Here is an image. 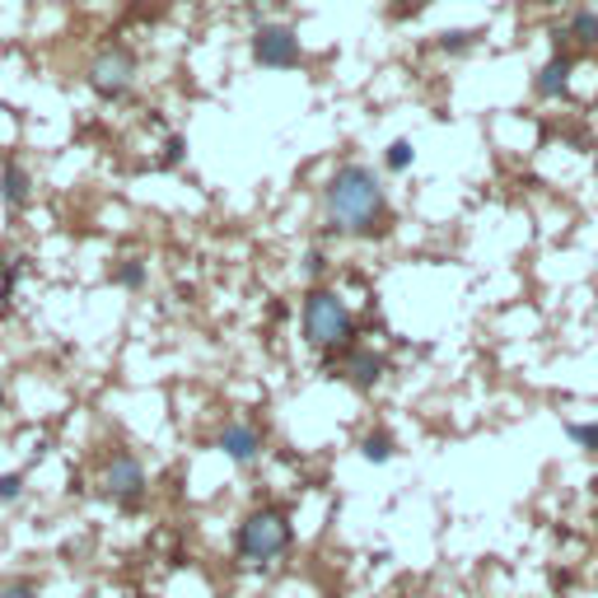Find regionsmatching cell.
I'll list each match as a JSON object with an SVG mask.
<instances>
[{
	"instance_id": "1",
	"label": "cell",
	"mask_w": 598,
	"mask_h": 598,
	"mask_svg": "<svg viewBox=\"0 0 598 598\" xmlns=\"http://www.w3.org/2000/svg\"><path fill=\"white\" fill-rule=\"evenodd\" d=\"M323 211L332 234L374 238L388 229V192L370 164H342L323 188Z\"/></svg>"
},
{
	"instance_id": "2",
	"label": "cell",
	"mask_w": 598,
	"mask_h": 598,
	"mask_svg": "<svg viewBox=\"0 0 598 598\" xmlns=\"http://www.w3.org/2000/svg\"><path fill=\"white\" fill-rule=\"evenodd\" d=\"M299 323H305V342L323 351L328 365H332L342 351L355 346V313H351L346 299L337 295V290H328V286H313V290L305 295Z\"/></svg>"
},
{
	"instance_id": "3",
	"label": "cell",
	"mask_w": 598,
	"mask_h": 598,
	"mask_svg": "<svg viewBox=\"0 0 598 598\" xmlns=\"http://www.w3.org/2000/svg\"><path fill=\"white\" fill-rule=\"evenodd\" d=\"M295 543V528H290V514L276 510V505H257L244 514V524L234 533V556L238 566L248 570H263L271 562H281Z\"/></svg>"
},
{
	"instance_id": "4",
	"label": "cell",
	"mask_w": 598,
	"mask_h": 598,
	"mask_svg": "<svg viewBox=\"0 0 598 598\" xmlns=\"http://www.w3.org/2000/svg\"><path fill=\"white\" fill-rule=\"evenodd\" d=\"M89 89L98 94V98H127V89L136 85V56H131V47H122V43H108L104 52L89 62Z\"/></svg>"
},
{
	"instance_id": "5",
	"label": "cell",
	"mask_w": 598,
	"mask_h": 598,
	"mask_svg": "<svg viewBox=\"0 0 598 598\" xmlns=\"http://www.w3.org/2000/svg\"><path fill=\"white\" fill-rule=\"evenodd\" d=\"M146 487H150V477H146V463L136 453H113L108 463H104V495L113 505H141V495H146Z\"/></svg>"
},
{
	"instance_id": "6",
	"label": "cell",
	"mask_w": 598,
	"mask_h": 598,
	"mask_svg": "<svg viewBox=\"0 0 598 598\" xmlns=\"http://www.w3.org/2000/svg\"><path fill=\"white\" fill-rule=\"evenodd\" d=\"M299 33L290 24H263L253 33V62L267 66V71H290L299 66Z\"/></svg>"
},
{
	"instance_id": "7",
	"label": "cell",
	"mask_w": 598,
	"mask_h": 598,
	"mask_svg": "<svg viewBox=\"0 0 598 598\" xmlns=\"http://www.w3.org/2000/svg\"><path fill=\"white\" fill-rule=\"evenodd\" d=\"M332 365H337V378H346V384L361 388V393L378 388L384 384V374H388V361L378 351H370V346H351V351L337 355Z\"/></svg>"
},
{
	"instance_id": "8",
	"label": "cell",
	"mask_w": 598,
	"mask_h": 598,
	"mask_svg": "<svg viewBox=\"0 0 598 598\" xmlns=\"http://www.w3.org/2000/svg\"><path fill=\"white\" fill-rule=\"evenodd\" d=\"M225 449V458L229 463H238V468H248L257 453H263V430L257 426H248V421H229L225 430H221V440H215Z\"/></svg>"
},
{
	"instance_id": "9",
	"label": "cell",
	"mask_w": 598,
	"mask_h": 598,
	"mask_svg": "<svg viewBox=\"0 0 598 598\" xmlns=\"http://www.w3.org/2000/svg\"><path fill=\"white\" fill-rule=\"evenodd\" d=\"M570 71H575L570 56L556 52L552 62L533 75V94H537V98H566V94H570Z\"/></svg>"
},
{
	"instance_id": "10",
	"label": "cell",
	"mask_w": 598,
	"mask_h": 598,
	"mask_svg": "<svg viewBox=\"0 0 598 598\" xmlns=\"http://www.w3.org/2000/svg\"><path fill=\"white\" fill-rule=\"evenodd\" d=\"M0 202H6L10 211H24L33 202V178L19 159H10V164L0 169Z\"/></svg>"
},
{
	"instance_id": "11",
	"label": "cell",
	"mask_w": 598,
	"mask_h": 598,
	"mask_svg": "<svg viewBox=\"0 0 598 598\" xmlns=\"http://www.w3.org/2000/svg\"><path fill=\"white\" fill-rule=\"evenodd\" d=\"M575 43L580 52H598V14L594 10H575L566 29H556V47Z\"/></svg>"
},
{
	"instance_id": "12",
	"label": "cell",
	"mask_w": 598,
	"mask_h": 598,
	"mask_svg": "<svg viewBox=\"0 0 598 598\" xmlns=\"http://www.w3.org/2000/svg\"><path fill=\"white\" fill-rule=\"evenodd\" d=\"M393 453H397V440H393L388 430H370L365 440H361V458H365V463H388Z\"/></svg>"
},
{
	"instance_id": "13",
	"label": "cell",
	"mask_w": 598,
	"mask_h": 598,
	"mask_svg": "<svg viewBox=\"0 0 598 598\" xmlns=\"http://www.w3.org/2000/svg\"><path fill=\"white\" fill-rule=\"evenodd\" d=\"M477 29H449V33H440V52H449V56H463V52H472L477 47Z\"/></svg>"
},
{
	"instance_id": "14",
	"label": "cell",
	"mask_w": 598,
	"mask_h": 598,
	"mask_svg": "<svg viewBox=\"0 0 598 598\" xmlns=\"http://www.w3.org/2000/svg\"><path fill=\"white\" fill-rule=\"evenodd\" d=\"M113 281L122 290H141L146 286V263H141V257H127V263L113 271Z\"/></svg>"
},
{
	"instance_id": "15",
	"label": "cell",
	"mask_w": 598,
	"mask_h": 598,
	"mask_svg": "<svg viewBox=\"0 0 598 598\" xmlns=\"http://www.w3.org/2000/svg\"><path fill=\"white\" fill-rule=\"evenodd\" d=\"M412 159H416V146H412V141H393V146L384 150V169H388V173H407Z\"/></svg>"
},
{
	"instance_id": "16",
	"label": "cell",
	"mask_w": 598,
	"mask_h": 598,
	"mask_svg": "<svg viewBox=\"0 0 598 598\" xmlns=\"http://www.w3.org/2000/svg\"><path fill=\"white\" fill-rule=\"evenodd\" d=\"M566 435L575 445H580L585 453H598V421H566Z\"/></svg>"
},
{
	"instance_id": "17",
	"label": "cell",
	"mask_w": 598,
	"mask_h": 598,
	"mask_svg": "<svg viewBox=\"0 0 598 598\" xmlns=\"http://www.w3.org/2000/svg\"><path fill=\"white\" fill-rule=\"evenodd\" d=\"M24 495V472H6L0 477V505H14Z\"/></svg>"
},
{
	"instance_id": "18",
	"label": "cell",
	"mask_w": 598,
	"mask_h": 598,
	"mask_svg": "<svg viewBox=\"0 0 598 598\" xmlns=\"http://www.w3.org/2000/svg\"><path fill=\"white\" fill-rule=\"evenodd\" d=\"M183 150H188V146H183V136H173V141L164 146V154H159V169H173L178 159H183Z\"/></svg>"
},
{
	"instance_id": "19",
	"label": "cell",
	"mask_w": 598,
	"mask_h": 598,
	"mask_svg": "<svg viewBox=\"0 0 598 598\" xmlns=\"http://www.w3.org/2000/svg\"><path fill=\"white\" fill-rule=\"evenodd\" d=\"M0 598H38V589L29 580H10V585H0Z\"/></svg>"
},
{
	"instance_id": "20",
	"label": "cell",
	"mask_w": 598,
	"mask_h": 598,
	"mask_svg": "<svg viewBox=\"0 0 598 598\" xmlns=\"http://www.w3.org/2000/svg\"><path fill=\"white\" fill-rule=\"evenodd\" d=\"M323 271H328V257H323V253H309V257H305V276H309V281H318Z\"/></svg>"
},
{
	"instance_id": "21",
	"label": "cell",
	"mask_w": 598,
	"mask_h": 598,
	"mask_svg": "<svg viewBox=\"0 0 598 598\" xmlns=\"http://www.w3.org/2000/svg\"><path fill=\"white\" fill-rule=\"evenodd\" d=\"M388 6H393V14H416L426 0H388Z\"/></svg>"
},
{
	"instance_id": "22",
	"label": "cell",
	"mask_w": 598,
	"mask_h": 598,
	"mask_svg": "<svg viewBox=\"0 0 598 598\" xmlns=\"http://www.w3.org/2000/svg\"><path fill=\"white\" fill-rule=\"evenodd\" d=\"M10 290H14V286L0 281V313H10Z\"/></svg>"
},
{
	"instance_id": "23",
	"label": "cell",
	"mask_w": 598,
	"mask_h": 598,
	"mask_svg": "<svg viewBox=\"0 0 598 598\" xmlns=\"http://www.w3.org/2000/svg\"><path fill=\"white\" fill-rule=\"evenodd\" d=\"M0 407H6V388H0Z\"/></svg>"
},
{
	"instance_id": "24",
	"label": "cell",
	"mask_w": 598,
	"mask_h": 598,
	"mask_svg": "<svg viewBox=\"0 0 598 598\" xmlns=\"http://www.w3.org/2000/svg\"><path fill=\"white\" fill-rule=\"evenodd\" d=\"M253 598H276V594H253Z\"/></svg>"
},
{
	"instance_id": "25",
	"label": "cell",
	"mask_w": 598,
	"mask_h": 598,
	"mask_svg": "<svg viewBox=\"0 0 598 598\" xmlns=\"http://www.w3.org/2000/svg\"><path fill=\"white\" fill-rule=\"evenodd\" d=\"M85 598H98V594H85Z\"/></svg>"
}]
</instances>
